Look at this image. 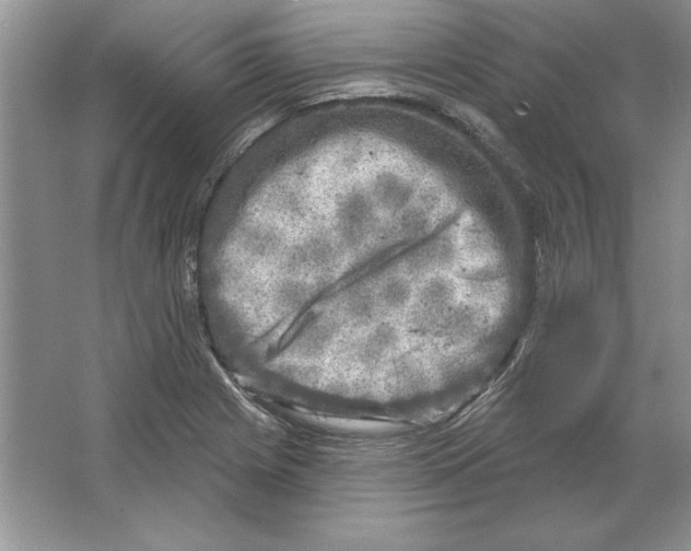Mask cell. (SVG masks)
Masks as SVG:
<instances>
[{"label":"cell","instance_id":"obj_1","mask_svg":"<svg viewBox=\"0 0 691 551\" xmlns=\"http://www.w3.org/2000/svg\"><path fill=\"white\" fill-rule=\"evenodd\" d=\"M459 223L435 250L382 267L315 307L303 342L324 390L424 389L453 317L499 306L506 293L499 255L471 219Z\"/></svg>","mask_w":691,"mask_h":551}]
</instances>
